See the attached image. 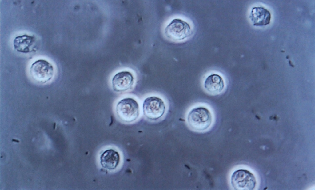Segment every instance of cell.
I'll return each mask as SVG.
<instances>
[{
    "instance_id": "cell-1",
    "label": "cell",
    "mask_w": 315,
    "mask_h": 190,
    "mask_svg": "<svg viewBox=\"0 0 315 190\" xmlns=\"http://www.w3.org/2000/svg\"><path fill=\"white\" fill-rule=\"evenodd\" d=\"M187 121L189 126L193 129L203 131L207 129L211 125L213 116L207 108L199 106L192 108L189 111Z\"/></svg>"
},
{
    "instance_id": "cell-2",
    "label": "cell",
    "mask_w": 315,
    "mask_h": 190,
    "mask_svg": "<svg viewBox=\"0 0 315 190\" xmlns=\"http://www.w3.org/2000/svg\"><path fill=\"white\" fill-rule=\"evenodd\" d=\"M115 111L119 119L127 123L135 121L140 114L138 103L131 97L124 98L119 101L116 105Z\"/></svg>"
},
{
    "instance_id": "cell-3",
    "label": "cell",
    "mask_w": 315,
    "mask_h": 190,
    "mask_svg": "<svg viewBox=\"0 0 315 190\" xmlns=\"http://www.w3.org/2000/svg\"><path fill=\"white\" fill-rule=\"evenodd\" d=\"M143 115L147 119L157 120L165 113L166 106L163 100L159 97L149 96L143 101L142 105Z\"/></svg>"
},
{
    "instance_id": "cell-4",
    "label": "cell",
    "mask_w": 315,
    "mask_h": 190,
    "mask_svg": "<svg viewBox=\"0 0 315 190\" xmlns=\"http://www.w3.org/2000/svg\"><path fill=\"white\" fill-rule=\"evenodd\" d=\"M30 74L32 78L38 82L45 83L53 78L54 69L52 65L46 60L40 59L31 65Z\"/></svg>"
},
{
    "instance_id": "cell-5",
    "label": "cell",
    "mask_w": 315,
    "mask_h": 190,
    "mask_svg": "<svg viewBox=\"0 0 315 190\" xmlns=\"http://www.w3.org/2000/svg\"><path fill=\"white\" fill-rule=\"evenodd\" d=\"M191 32L189 24L179 18L173 19L165 29L166 36L171 40L176 41L182 40L188 37Z\"/></svg>"
},
{
    "instance_id": "cell-6",
    "label": "cell",
    "mask_w": 315,
    "mask_h": 190,
    "mask_svg": "<svg viewBox=\"0 0 315 190\" xmlns=\"http://www.w3.org/2000/svg\"><path fill=\"white\" fill-rule=\"evenodd\" d=\"M231 184L234 190H252L255 187L256 180L253 175L249 171L239 169L232 174Z\"/></svg>"
},
{
    "instance_id": "cell-7",
    "label": "cell",
    "mask_w": 315,
    "mask_h": 190,
    "mask_svg": "<svg viewBox=\"0 0 315 190\" xmlns=\"http://www.w3.org/2000/svg\"><path fill=\"white\" fill-rule=\"evenodd\" d=\"M134 83L132 74L128 71H122L116 73L113 77L111 84L113 90L122 92L130 89Z\"/></svg>"
},
{
    "instance_id": "cell-8",
    "label": "cell",
    "mask_w": 315,
    "mask_h": 190,
    "mask_svg": "<svg viewBox=\"0 0 315 190\" xmlns=\"http://www.w3.org/2000/svg\"><path fill=\"white\" fill-rule=\"evenodd\" d=\"M204 87L205 90L211 94H219L222 92L224 88V81L220 75L212 74L206 78L204 83Z\"/></svg>"
},
{
    "instance_id": "cell-9",
    "label": "cell",
    "mask_w": 315,
    "mask_h": 190,
    "mask_svg": "<svg viewBox=\"0 0 315 190\" xmlns=\"http://www.w3.org/2000/svg\"><path fill=\"white\" fill-rule=\"evenodd\" d=\"M120 159V155L117 151L112 149H109L104 151L101 154L100 163L104 169L113 170L118 165Z\"/></svg>"
},
{
    "instance_id": "cell-10",
    "label": "cell",
    "mask_w": 315,
    "mask_h": 190,
    "mask_svg": "<svg viewBox=\"0 0 315 190\" xmlns=\"http://www.w3.org/2000/svg\"><path fill=\"white\" fill-rule=\"evenodd\" d=\"M35 41L34 36L25 34L16 37L13 41V45L17 51L26 53L33 50L32 47Z\"/></svg>"
},
{
    "instance_id": "cell-11",
    "label": "cell",
    "mask_w": 315,
    "mask_h": 190,
    "mask_svg": "<svg viewBox=\"0 0 315 190\" xmlns=\"http://www.w3.org/2000/svg\"><path fill=\"white\" fill-rule=\"evenodd\" d=\"M249 17L253 25L263 26L269 24L271 14L263 7H255L253 8Z\"/></svg>"
},
{
    "instance_id": "cell-12",
    "label": "cell",
    "mask_w": 315,
    "mask_h": 190,
    "mask_svg": "<svg viewBox=\"0 0 315 190\" xmlns=\"http://www.w3.org/2000/svg\"><path fill=\"white\" fill-rule=\"evenodd\" d=\"M12 141H14V142H19V140H16V139H12Z\"/></svg>"
}]
</instances>
